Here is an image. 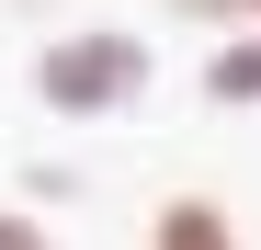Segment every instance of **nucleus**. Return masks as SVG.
Masks as SVG:
<instances>
[{
	"mask_svg": "<svg viewBox=\"0 0 261 250\" xmlns=\"http://www.w3.org/2000/svg\"><path fill=\"white\" fill-rule=\"evenodd\" d=\"M204 91H216V103H261V46H250V34L204 57Z\"/></svg>",
	"mask_w": 261,
	"mask_h": 250,
	"instance_id": "7ed1b4c3",
	"label": "nucleus"
},
{
	"mask_svg": "<svg viewBox=\"0 0 261 250\" xmlns=\"http://www.w3.org/2000/svg\"><path fill=\"white\" fill-rule=\"evenodd\" d=\"M239 12H261V0H239Z\"/></svg>",
	"mask_w": 261,
	"mask_h": 250,
	"instance_id": "39448f33",
	"label": "nucleus"
},
{
	"mask_svg": "<svg viewBox=\"0 0 261 250\" xmlns=\"http://www.w3.org/2000/svg\"><path fill=\"white\" fill-rule=\"evenodd\" d=\"M148 250H250V239H239V216L216 193H170L159 216H148Z\"/></svg>",
	"mask_w": 261,
	"mask_h": 250,
	"instance_id": "f03ea898",
	"label": "nucleus"
},
{
	"mask_svg": "<svg viewBox=\"0 0 261 250\" xmlns=\"http://www.w3.org/2000/svg\"><path fill=\"white\" fill-rule=\"evenodd\" d=\"M137 80H148L137 34H80V46H46L34 91H46V103H68V114H91V103H125Z\"/></svg>",
	"mask_w": 261,
	"mask_h": 250,
	"instance_id": "f257e3e1",
	"label": "nucleus"
},
{
	"mask_svg": "<svg viewBox=\"0 0 261 250\" xmlns=\"http://www.w3.org/2000/svg\"><path fill=\"white\" fill-rule=\"evenodd\" d=\"M0 250H57V239L34 228V216H12V205H0Z\"/></svg>",
	"mask_w": 261,
	"mask_h": 250,
	"instance_id": "20e7f679",
	"label": "nucleus"
}]
</instances>
